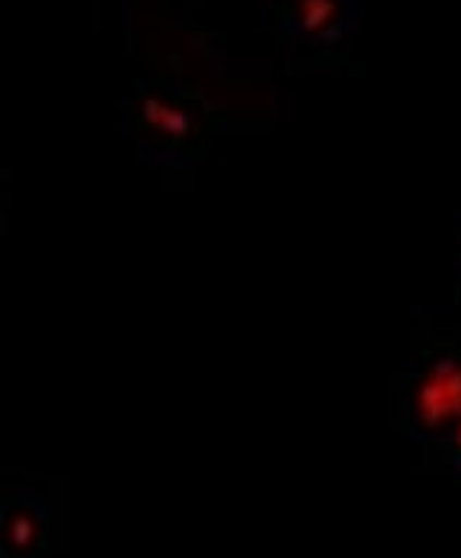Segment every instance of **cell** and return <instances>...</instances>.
Masks as SVG:
<instances>
[{
  "label": "cell",
  "mask_w": 461,
  "mask_h": 558,
  "mask_svg": "<svg viewBox=\"0 0 461 558\" xmlns=\"http://www.w3.org/2000/svg\"><path fill=\"white\" fill-rule=\"evenodd\" d=\"M418 416L427 425H439L450 416H461V367L445 362L430 374L425 388L418 390Z\"/></svg>",
  "instance_id": "1"
},
{
  "label": "cell",
  "mask_w": 461,
  "mask_h": 558,
  "mask_svg": "<svg viewBox=\"0 0 461 558\" xmlns=\"http://www.w3.org/2000/svg\"><path fill=\"white\" fill-rule=\"evenodd\" d=\"M348 7L351 3H339V0H300L296 3V17L293 26L296 32L305 35H319V32H337L348 23Z\"/></svg>",
  "instance_id": "2"
},
{
  "label": "cell",
  "mask_w": 461,
  "mask_h": 558,
  "mask_svg": "<svg viewBox=\"0 0 461 558\" xmlns=\"http://www.w3.org/2000/svg\"><path fill=\"white\" fill-rule=\"evenodd\" d=\"M459 445H461V430H459Z\"/></svg>",
  "instance_id": "3"
}]
</instances>
